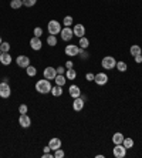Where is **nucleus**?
Listing matches in <instances>:
<instances>
[{
  "label": "nucleus",
  "instance_id": "obj_41",
  "mask_svg": "<svg viewBox=\"0 0 142 158\" xmlns=\"http://www.w3.org/2000/svg\"><path fill=\"white\" fill-rule=\"evenodd\" d=\"M50 147H48V145H47V147H44V152H50Z\"/></svg>",
  "mask_w": 142,
  "mask_h": 158
},
{
  "label": "nucleus",
  "instance_id": "obj_27",
  "mask_svg": "<svg viewBox=\"0 0 142 158\" xmlns=\"http://www.w3.org/2000/svg\"><path fill=\"white\" fill-rule=\"evenodd\" d=\"M26 73H27V76H29V77H34V76L37 74V69L30 64V66L26 69Z\"/></svg>",
  "mask_w": 142,
  "mask_h": 158
},
{
  "label": "nucleus",
  "instance_id": "obj_38",
  "mask_svg": "<svg viewBox=\"0 0 142 158\" xmlns=\"http://www.w3.org/2000/svg\"><path fill=\"white\" fill-rule=\"evenodd\" d=\"M73 67H74V63H73V61H70V60H68V61L66 63V69H73Z\"/></svg>",
  "mask_w": 142,
  "mask_h": 158
},
{
  "label": "nucleus",
  "instance_id": "obj_1",
  "mask_svg": "<svg viewBox=\"0 0 142 158\" xmlns=\"http://www.w3.org/2000/svg\"><path fill=\"white\" fill-rule=\"evenodd\" d=\"M51 83L50 80H47V78H43V80H39L36 83V90L37 93H40V94H48V93H51Z\"/></svg>",
  "mask_w": 142,
  "mask_h": 158
},
{
  "label": "nucleus",
  "instance_id": "obj_34",
  "mask_svg": "<svg viewBox=\"0 0 142 158\" xmlns=\"http://www.w3.org/2000/svg\"><path fill=\"white\" fill-rule=\"evenodd\" d=\"M64 151L61 150V148H59V150H55V152H54V158H63L64 157Z\"/></svg>",
  "mask_w": 142,
  "mask_h": 158
},
{
  "label": "nucleus",
  "instance_id": "obj_16",
  "mask_svg": "<svg viewBox=\"0 0 142 158\" xmlns=\"http://www.w3.org/2000/svg\"><path fill=\"white\" fill-rule=\"evenodd\" d=\"M73 108H74V111H81L84 108V100L81 98V97H77V98H74Z\"/></svg>",
  "mask_w": 142,
  "mask_h": 158
},
{
  "label": "nucleus",
  "instance_id": "obj_9",
  "mask_svg": "<svg viewBox=\"0 0 142 158\" xmlns=\"http://www.w3.org/2000/svg\"><path fill=\"white\" fill-rule=\"evenodd\" d=\"M94 83L98 85H105L108 83V76L105 73H97L94 77Z\"/></svg>",
  "mask_w": 142,
  "mask_h": 158
},
{
  "label": "nucleus",
  "instance_id": "obj_33",
  "mask_svg": "<svg viewBox=\"0 0 142 158\" xmlns=\"http://www.w3.org/2000/svg\"><path fill=\"white\" fill-rule=\"evenodd\" d=\"M78 56H80V59H83V60L88 59V53L85 52V48H80V52H78Z\"/></svg>",
  "mask_w": 142,
  "mask_h": 158
},
{
  "label": "nucleus",
  "instance_id": "obj_23",
  "mask_svg": "<svg viewBox=\"0 0 142 158\" xmlns=\"http://www.w3.org/2000/svg\"><path fill=\"white\" fill-rule=\"evenodd\" d=\"M78 46H80V48H85L87 50V47L90 46V40H88L87 37H80V41H78Z\"/></svg>",
  "mask_w": 142,
  "mask_h": 158
},
{
  "label": "nucleus",
  "instance_id": "obj_8",
  "mask_svg": "<svg viewBox=\"0 0 142 158\" xmlns=\"http://www.w3.org/2000/svg\"><path fill=\"white\" fill-rule=\"evenodd\" d=\"M66 54L68 57H74V56H78V52H80V46H75V44H68L66 46Z\"/></svg>",
  "mask_w": 142,
  "mask_h": 158
},
{
  "label": "nucleus",
  "instance_id": "obj_22",
  "mask_svg": "<svg viewBox=\"0 0 142 158\" xmlns=\"http://www.w3.org/2000/svg\"><path fill=\"white\" fill-rule=\"evenodd\" d=\"M77 77V71L74 69H66V78L67 80H74Z\"/></svg>",
  "mask_w": 142,
  "mask_h": 158
},
{
  "label": "nucleus",
  "instance_id": "obj_15",
  "mask_svg": "<svg viewBox=\"0 0 142 158\" xmlns=\"http://www.w3.org/2000/svg\"><path fill=\"white\" fill-rule=\"evenodd\" d=\"M13 59H11V56L9 53H2L0 54V63L3 64V66H10Z\"/></svg>",
  "mask_w": 142,
  "mask_h": 158
},
{
  "label": "nucleus",
  "instance_id": "obj_29",
  "mask_svg": "<svg viewBox=\"0 0 142 158\" xmlns=\"http://www.w3.org/2000/svg\"><path fill=\"white\" fill-rule=\"evenodd\" d=\"M0 50H2V53H9V50H10V43L3 41V43L0 44Z\"/></svg>",
  "mask_w": 142,
  "mask_h": 158
},
{
  "label": "nucleus",
  "instance_id": "obj_12",
  "mask_svg": "<svg viewBox=\"0 0 142 158\" xmlns=\"http://www.w3.org/2000/svg\"><path fill=\"white\" fill-rule=\"evenodd\" d=\"M30 47L33 48V50H36V52L41 50V47H43V43H41V39H40V37H36V36H34L33 39L30 40Z\"/></svg>",
  "mask_w": 142,
  "mask_h": 158
},
{
  "label": "nucleus",
  "instance_id": "obj_24",
  "mask_svg": "<svg viewBox=\"0 0 142 158\" xmlns=\"http://www.w3.org/2000/svg\"><path fill=\"white\" fill-rule=\"evenodd\" d=\"M122 145H124L127 150H129V148L134 147V140H132V138H129V137H125L124 141H122Z\"/></svg>",
  "mask_w": 142,
  "mask_h": 158
},
{
  "label": "nucleus",
  "instance_id": "obj_44",
  "mask_svg": "<svg viewBox=\"0 0 142 158\" xmlns=\"http://www.w3.org/2000/svg\"><path fill=\"white\" fill-rule=\"evenodd\" d=\"M141 56H142V53H141Z\"/></svg>",
  "mask_w": 142,
  "mask_h": 158
},
{
  "label": "nucleus",
  "instance_id": "obj_7",
  "mask_svg": "<svg viewBox=\"0 0 142 158\" xmlns=\"http://www.w3.org/2000/svg\"><path fill=\"white\" fill-rule=\"evenodd\" d=\"M60 36H61V40L70 41L74 37V33H73V30H71V27H64V29H61V31H60Z\"/></svg>",
  "mask_w": 142,
  "mask_h": 158
},
{
  "label": "nucleus",
  "instance_id": "obj_11",
  "mask_svg": "<svg viewBox=\"0 0 142 158\" xmlns=\"http://www.w3.org/2000/svg\"><path fill=\"white\" fill-rule=\"evenodd\" d=\"M18 124L22 125L23 128H29L30 125H31V120H30V117L27 115V113H26V114H20V117H18Z\"/></svg>",
  "mask_w": 142,
  "mask_h": 158
},
{
  "label": "nucleus",
  "instance_id": "obj_2",
  "mask_svg": "<svg viewBox=\"0 0 142 158\" xmlns=\"http://www.w3.org/2000/svg\"><path fill=\"white\" fill-rule=\"evenodd\" d=\"M61 23L57 22V20H50V22L47 23V30L48 33L53 34V36H57V34H60V31H61Z\"/></svg>",
  "mask_w": 142,
  "mask_h": 158
},
{
  "label": "nucleus",
  "instance_id": "obj_14",
  "mask_svg": "<svg viewBox=\"0 0 142 158\" xmlns=\"http://www.w3.org/2000/svg\"><path fill=\"white\" fill-rule=\"evenodd\" d=\"M68 93H70V96L73 97V98H77V97H81V90H80V87H78V85H75V84L70 85Z\"/></svg>",
  "mask_w": 142,
  "mask_h": 158
},
{
  "label": "nucleus",
  "instance_id": "obj_30",
  "mask_svg": "<svg viewBox=\"0 0 142 158\" xmlns=\"http://www.w3.org/2000/svg\"><path fill=\"white\" fill-rule=\"evenodd\" d=\"M63 24H64L66 27H70L71 24H73V17H71V16H66L64 20H63Z\"/></svg>",
  "mask_w": 142,
  "mask_h": 158
},
{
  "label": "nucleus",
  "instance_id": "obj_17",
  "mask_svg": "<svg viewBox=\"0 0 142 158\" xmlns=\"http://www.w3.org/2000/svg\"><path fill=\"white\" fill-rule=\"evenodd\" d=\"M48 147L53 151L59 150V148H61V140H60V138H51L50 143H48Z\"/></svg>",
  "mask_w": 142,
  "mask_h": 158
},
{
  "label": "nucleus",
  "instance_id": "obj_28",
  "mask_svg": "<svg viewBox=\"0 0 142 158\" xmlns=\"http://www.w3.org/2000/svg\"><path fill=\"white\" fill-rule=\"evenodd\" d=\"M117 70L118 71H121V73H124V71H127V69H128V66H127V63L125 61H117Z\"/></svg>",
  "mask_w": 142,
  "mask_h": 158
},
{
  "label": "nucleus",
  "instance_id": "obj_21",
  "mask_svg": "<svg viewBox=\"0 0 142 158\" xmlns=\"http://www.w3.org/2000/svg\"><path fill=\"white\" fill-rule=\"evenodd\" d=\"M51 94H53L54 97H60L63 94V87L55 84L54 87H51Z\"/></svg>",
  "mask_w": 142,
  "mask_h": 158
},
{
  "label": "nucleus",
  "instance_id": "obj_4",
  "mask_svg": "<svg viewBox=\"0 0 142 158\" xmlns=\"http://www.w3.org/2000/svg\"><path fill=\"white\" fill-rule=\"evenodd\" d=\"M10 94H11V88L7 81L0 83V97H2V98H9Z\"/></svg>",
  "mask_w": 142,
  "mask_h": 158
},
{
  "label": "nucleus",
  "instance_id": "obj_10",
  "mask_svg": "<svg viewBox=\"0 0 142 158\" xmlns=\"http://www.w3.org/2000/svg\"><path fill=\"white\" fill-rule=\"evenodd\" d=\"M43 76L44 78H47V80H54L55 76H57V70H55L54 67H46L43 71Z\"/></svg>",
  "mask_w": 142,
  "mask_h": 158
},
{
  "label": "nucleus",
  "instance_id": "obj_19",
  "mask_svg": "<svg viewBox=\"0 0 142 158\" xmlns=\"http://www.w3.org/2000/svg\"><path fill=\"white\" fill-rule=\"evenodd\" d=\"M124 134H121V132H115L112 135V143L114 144H122V141H124Z\"/></svg>",
  "mask_w": 142,
  "mask_h": 158
},
{
  "label": "nucleus",
  "instance_id": "obj_20",
  "mask_svg": "<svg viewBox=\"0 0 142 158\" xmlns=\"http://www.w3.org/2000/svg\"><path fill=\"white\" fill-rule=\"evenodd\" d=\"M54 81H55V84L57 85H64L66 84V81H67V78H66V76H63V74H57L55 76V78H54Z\"/></svg>",
  "mask_w": 142,
  "mask_h": 158
},
{
  "label": "nucleus",
  "instance_id": "obj_37",
  "mask_svg": "<svg viewBox=\"0 0 142 158\" xmlns=\"http://www.w3.org/2000/svg\"><path fill=\"white\" fill-rule=\"evenodd\" d=\"M55 70H57V74H64L66 73V67H57V69H55Z\"/></svg>",
  "mask_w": 142,
  "mask_h": 158
},
{
  "label": "nucleus",
  "instance_id": "obj_40",
  "mask_svg": "<svg viewBox=\"0 0 142 158\" xmlns=\"http://www.w3.org/2000/svg\"><path fill=\"white\" fill-rule=\"evenodd\" d=\"M135 61H136V63H142V56L141 54L136 56V57H135Z\"/></svg>",
  "mask_w": 142,
  "mask_h": 158
},
{
  "label": "nucleus",
  "instance_id": "obj_13",
  "mask_svg": "<svg viewBox=\"0 0 142 158\" xmlns=\"http://www.w3.org/2000/svg\"><path fill=\"white\" fill-rule=\"evenodd\" d=\"M73 33H74V36L78 37V39H80V37H84V36H85V27H84L83 24H80V23H78V24H75V26H74Z\"/></svg>",
  "mask_w": 142,
  "mask_h": 158
},
{
  "label": "nucleus",
  "instance_id": "obj_3",
  "mask_svg": "<svg viewBox=\"0 0 142 158\" xmlns=\"http://www.w3.org/2000/svg\"><path fill=\"white\" fill-rule=\"evenodd\" d=\"M101 66H102V69H105V70H112V69H115V66H117V60L114 59L112 56H107V57L102 59Z\"/></svg>",
  "mask_w": 142,
  "mask_h": 158
},
{
  "label": "nucleus",
  "instance_id": "obj_25",
  "mask_svg": "<svg viewBox=\"0 0 142 158\" xmlns=\"http://www.w3.org/2000/svg\"><path fill=\"white\" fill-rule=\"evenodd\" d=\"M47 44L50 46V47H54V46H57V36H53V34H50V36L47 37Z\"/></svg>",
  "mask_w": 142,
  "mask_h": 158
},
{
  "label": "nucleus",
  "instance_id": "obj_6",
  "mask_svg": "<svg viewBox=\"0 0 142 158\" xmlns=\"http://www.w3.org/2000/svg\"><path fill=\"white\" fill-rule=\"evenodd\" d=\"M16 64H17L20 69H27V67L30 66V59L27 57V56L22 54V56H18L17 59H16Z\"/></svg>",
  "mask_w": 142,
  "mask_h": 158
},
{
  "label": "nucleus",
  "instance_id": "obj_39",
  "mask_svg": "<svg viewBox=\"0 0 142 158\" xmlns=\"http://www.w3.org/2000/svg\"><path fill=\"white\" fill-rule=\"evenodd\" d=\"M53 157H54V155L50 154V152H44L43 154V158H53Z\"/></svg>",
  "mask_w": 142,
  "mask_h": 158
},
{
  "label": "nucleus",
  "instance_id": "obj_31",
  "mask_svg": "<svg viewBox=\"0 0 142 158\" xmlns=\"http://www.w3.org/2000/svg\"><path fill=\"white\" fill-rule=\"evenodd\" d=\"M36 3L37 0H23V6H26V7H33Z\"/></svg>",
  "mask_w": 142,
  "mask_h": 158
},
{
  "label": "nucleus",
  "instance_id": "obj_42",
  "mask_svg": "<svg viewBox=\"0 0 142 158\" xmlns=\"http://www.w3.org/2000/svg\"><path fill=\"white\" fill-rule=\"evenodd\" d=\"M2 43H3V40H2V37H0V44H2Z\"/></svg>",
  "mask_w": 142,
  "mask_h": 158
},
{
  "label": "nucleus",
  "instance_id": "obj_43",
  "mask_svg": "<svg viewBox=\"0 0 142 158\" xmlns=\"http://www.w3.org/2000/svg\"><path fill=\"white\" fill-rule=\"evenodd\" d=\"M0 54H2V50H0Z\"/></svg>",
  "mask_w": 142,
  "mask_h": 158
},
{
  "label": "nucleus",
  "instance_id": "obj_18",
  "mask_svg": "<svg viewBox=\"0 0 142 158\" xmlns=\"http://www.w3.org/2000/svg\"><path fill=\"white\" fill-rule=\"evenodd\" d=\"M129 53H131V56H134V57L139 56L142 53L141 46H138V44H134V46H131V48H129Z\"/></svg>",
  "mask_w": 142,
  "mask_h": 158
},
{
  "label": "nucleus",
  "instance_id": "obj_5",
  "mask_svg": "<svg viewBox=\"0 0 142 158\" xmlns=\"http://www.w3.org/2000/svg\"><path fill=\"white\" fill-rule=\"evenodd\" d=\"M127 155V148L122 144H115L114 147V157L115 158H124Z\"/></svg>",
  "mask_w": 142,
  "mask_h": 158
},
{
  "label": "nucleus",
  "instance_id": "obj_32",
  "mask_svg": "<svg viewBox=\"0 0 142 158\" xmlns=\"http://www.w3.org/2000/svg\"><path fill=\"white\" fill-rule=\"evenodd\" d=\"M27 111H29V107L26 106V104H20V106H18V113H20V114H26Z\"/></svg>",
  "mask_w": 142,
  "mask_h": 158
},
{
  "label": "nucleus",
  "instance_id": "obj_35",
  "mask_svg": "<svg viewBox=\"0 0 142 158\" xmlns=\"http://www.w3.org/2000/svg\"><path fill=\"white\" fill-rule=\"evenodd\" d=\"M33 33H34L36 37H41V34H43V29H41V27H36Z\"/></svg>",
  "mask_w": 142,
  "mask_h": 158
},
{
  "label": "nucleus",
  "instance_id": "obj_26",
  "mask_svg": "<svg viewBox=\"0 0 142 158\" xmlns=\"http://www.w3.org/2000/svg\"><path fill=\"white\" fill-rule=\"evenodd\" d=\"M22 6H23V0H11V2H10V7L14 9V10L20 9Z\"/></svg>",
  "mask_w": 142,
  "mask_h": 158
},
{
  "label": "nucleus",
  "instance_id": "obj_36",
  "mask_svg": "<svg viewBox=\"0 0 142 158\" xmlns=\"http://www.w3.org/2000/svg\"><path fill=\"white\" fill-rule=\"evenodd\" d=\"M94 77H95V76L92 73H87V74H85V80H87V81H94Z\"/></svg>",
  "mask_w": 142,
  "mask_h": 158
}]
</instances>
